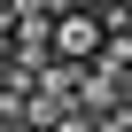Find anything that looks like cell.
<instances>
[{
  "label": "cell",
  "mask_w": 132,
  "mask_h": 132,
  "mask_svg": "<svg viewBox=\"0 0 132 132\" xmlns=\"http://www.w3.org/2000/svg\"><path fill=\"white\" fill-rule=\"evenodd\" d=\"M54 23H62L54 0H8V8H0L8 70H23V78H47V70H54Z\"/></svg>",
  "instance_id": "obj_1"
},
{
  "label": "cell",
  "mask_w": 132,
  "mask_h": 132,
  "mask_svg": "<svg viewBox=\"0 0 132 132\" xmlns=\"http://www.w3.org/2000/svg\"><path fill=\"white\" fill-rule=\"evenodd\" d=\"M16 132H31V124H16Z\"/></svg>",
  "instance_id": "obj_3"
},
{
  "label": "cell",
  "mask_w": 132,
  "mask_h": 132,
  "mask_svg": "<svg viewBox=\"0 0 132 132\" xmlns=\"http://www.w3.org/2000/svg\"><path fill=\"white\" fill-rule=\"evenodd\" d=\"M109 54V23H101V0H70L54 23V62L62 70H93Z\"/></svg>",
  "instance_id": "obj_2"
}]
</instances>
